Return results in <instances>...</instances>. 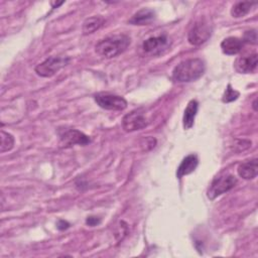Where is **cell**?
Returning a JSON list of instances; mask_svg holds the SVG:
<instances>
[{"mask_svg": "<svg viewBox=\"0 0 258 258\" xmlns=\"http://www.w3.org/2000/svg\"><path fill=\"white\" fill-rule=\"evenodd\" d=\"M234 67L237 72L241 74L253 73L257 68V53H251L240 56L236 59Z\"/></svg>", "mask_w": 258, "mask_h": 258, "instance_id": "obj_10", "label": "cell"}, {"mask_svg": "<svg viewBox=\"0 0 258 258\" xmlns=\"http://www.w3.org/2000/svg\"><path fill=\"white\" fill-rule=\"evenodd\" d=\"M238 174L244 179H253L256 177L258 172V164H257V158H253L250 160H247L245 162H242L238 166Z\"/></svg>", "mask_w": 258, "mask_h": 258, "instance_id": "obj_13", "label": "cell"}, {"mask_svg": "<svg viewBox=\"0 0 258 258\" xmlns=\"http://www.w3.org/2000/svg\"><path fill=\"white\" fill-rule=\"evenodd\" d=\"M70 62L68 56H49L34 69L35 73L43 78H50L54 76L59 70L64 68Z\"/></svg>", "mask_w": 258, "mask_h": 258, "instance_id": "obj_3", "label": "cell"}, {"mask_svg": "<svg viewBox=\"0 0 258 258\" xmlns=\"http://www.w3.org/2000/svg\"><path fill=\"white\" fill-rule=\"evenodd\" d=\"M130 45V37L125 34H118L108 36L100 40L96 46L95 51L103 57L112 58L124 52Z\"/></svg>", "mask_w": 258, "mask_h": 258, "instance_id": "obj_2", "label": "cell"}, {"mask_svg": "<svg viewBox=\"0 0 258 258\" xmlns=\"http://www.w3.org/2000/svg\"><path fill=\"white\" fill-rule=\"evenodd\" d=\"M170 41L166 35L152 36L147 38L142 43V48L145 52L157 55L166 50L169 47Z\"/></svg>", "mask_w": 258, "mask_h": 258, "instance_id": "obj_8", "label": "cell"}, {"mask_svg": "<svg viewBox=\"0 0 258 258\" xmlns=\"http://www.w3.org/2000/svg\"><path fill=\"white\" fill-rule=\"evenodd\" d=\"M198 164H199V159L196 154H189L185 156L180 162L179 166L177 167V170H176L177 178H181L182 176L195 171Z\"/></svg>", "mask_w": 258, "mask_h": 258, "instance_id": "obj_11", "label": "cell"}, {"mask_svg": "<svg viewBox=\"0 0 258 258\" xmlns=\"http://www.w3.org/2000/svg\"><path fill=\"white\" fill-rule=\"evenodd\" d=\"M253 108H254V110H255V111L257 110V109H256V100H255V101H254V103H253Z\"/></svg>", "mask_w": 258, "mask_h": 258, "instance_id": "obj_24", "label": "cell"}, {"mask_svg": "<svg viewBox=\"0 0 258 258\" xmlns=\"http://www.w3.org/2000/svg\"><path fill=\"white\" fill-rule=\"evenodd\" d=\"M236 144H235V147H239L238 151H243L245 149H248L250 146H251V141L249 140H241V139H237L236 140Z\"/></svg>", "mask_w": 258, "mask_h": 258, "instance_id": "obj_21", "label": "cell"}, {"mask_svg": "<svg viewBox=\"0 0 258 258\" xmlns=\"http://www.w3.org/2000/svg\"><path fill=\"white\" fill-rule=\"evenodd\" d=\"M243 45V40L235 36H229L221 42L222 51L228 55H234L239 53L242 50Z\"/></svg>", "mask_w": 258, "mask_h": 258, "instance_id": "obj_12", "label": "cell"}, {"mask_svg": "<svg viewBox=\"0 0 258 258\" xmlns=\"http://www.w3.org/2000/svg\"><path fill=\"white\" fill-rule=\"evenodd\" d=\"M243 42H247V43H251V44H256L257 43V32L255 29H251L248 30L244 33V37H243Z\"/></svg>", "mask_w": 258, "mask_h": 258, "instance_id": "obj_20", "label": "cell"}, {"mask_svg": "<svg viewBox=\"0 0 258 258\" xmlns=\"http://www.w3.org/2000/svg\"><path fill=\"white\" fill-rule=\"evenodd\" d=\"M256 5V2H249V1H243V2H237L233 5L232 9H231V15L235 18H240V17H244L245 15H247L252 6Z\"/></svg>", "mask_w": 258, "mask_h": 258, "instance_id": "obj_17", "label": "cell"}, {"mask_svg": "<svg viewBox=\"0 0 258 258\" xmlns=\"http://www.w3.org/2000/svg\"><path fill=\"white\" fill-rule=\"evenodd\" d=\"M148 119L142 109L133 110L126 114L122 119V127L126 132H133L145 128L148 125Z\"/></svg>", "mask_w": 258, "mask_h": 258, "instance_id": "obj_7", "label": "cell"}, {"mask_svg": "<svg viewBox=\"0 0 258 258\" xmlns=\"http://www.w3.org/2000/svg\"><path fill=\"white\" fill-rule=\"evenodd\" d=\"M0 138H1V143H0V152L1 153L9 151L13 148L14 137L10 133H7V132L1 130Z\"/></svg>", "mask_w": 258, "mask_h": 258, "instance_id": "obj_18", "label": "cell"}, {"mask_svg": "<svg viewBox=\"0 0 258 258\" xmlns=\"http://www.w3.org/2000/svg\"><path fill=\"white\" fill-rule=\"evenodd\" d=\"M212 35V26L205 19L197 21L187 33V40L192 45H201Z\"/></svg>", "mask_w": 258, "mask_h": 258, "instance_id": "obj_5", "label": "cell"}, {"mask_svg": "<svg viewBox=\"0 0 258 258\" xmlns=\"http://www.w3.org/2000/svg\"><path fill=\"white\" fill-rule=\"evenodd\" d=\"M199 109V103L197 100H190L184 110L182 117V125L184 129H190L194 126L195 118Z\"/></svg>", "mask_w": 258, "mask_h": 258, "instance_id": "obj_15", "label": "cell"}, {"mask_svg": "<svg viewBox=\"0 0 258 258\" xmlns=\"http://www.w3.org/2000/svg\"><path fill=\"white\" fill-rule=\"evenodd\" d=\"M237 183V178L230 174L225 173L220 176H217L211 183L207 196L210 200H215L217 197L229 191Z\"/></svg>", "mask_w": 258, "mask_h": 258, "instance_id": "obj_4", "label": "cell"}, {"mask_svg": "<svg viewBox=\"0 0 258 258\" xmlns=\"http://www.w3.org/2000/svg\"><path fill=\"white\" fill-rule=\"evenodd\" d=\"M240 96V93L236 90H234L231 86V84H228L227 86V89L223 95V98H222V101L224 103H230V102H233L235 100L238 99V97Z\"/></svg>", "mask_w": 258, "mask_h": 258, "instance_id": "obj_19", "label": "cell"}, {"mask_svg": "<svg viewBox=\"0 0 258 258\" xmlns=\"http://www.w3.org/2000/svg\"><path fill=\"white\" fill-rule=\"evenodd\" d=\"M95 102L105 110L122 111L127 107V101L118 95L110 93H98L94 97Z\"/></svg>", "mask_w": 258, "mask_h": 258, "instance_id": "obj_6", "label": "cell"}, {"mask_svg": "<svg viewBox=\"0 0 258 258\" xmlns=\"http://www.w3.org/2000/svg\"><path fill=\"white\" fill-rule=\"evenodd\" d=\"M56 227L58 230H66L70 227V224L67 222V221H63V220H59L56 224Z\"/></svg>", "mask_w": 258, "mask_h": 258, "instance_id": "obj_23", "label": "cell"}, {"mask_svg": "<svg viewBox=\"0 0 258 258\" xmlns=\"http://www.w3.org/2000/svg\"><path fill=\"white\" fill-rule=\"evenodd\" d=\"M90 142H91L90 137L77 129H70L66 131L60 137V144L63 147L73 146L75 144L87 145Z\"/></svg>", "mask_w": 258, "mask_h": 258, "instance_id": "obj_9", "label": "cell"}, {"mask_svg": "<svg viewBox=\"0 0 258 258\" xmlns=\"http://www.w3.org/2000/svg\"><path fill=\"white\" fill-rule=\"evenodd\" d=\"M100 222H101V220H100L98 217H93V216L88 217L87 220H86L87 225H89V226H91V227H95V226L99 225Z\"/></svg>", "mask_w": 258, "mask_h": 258, "instance_id": "obj_22", "label": "cell"}, {"mask_svg": "<svg viewBox=\"0 0 258 258\" xmlns=\"http://www.w3.org/2000/svg\"><path fill=\"white\" fill-rule=\"evenodd\" d=\"M155 18V12L149 8H143L137 11L130 19L129 23L133 25H146Z\"/></svg>", "mask_w": 258, "mask_h": 258, "instance_id": "obj_14", "label": "cell"}, {"mask_svg": "<svg viewBox=\"0 0 258 258\" xmlns=\"http://www.w3.org/2000/svg\"><path fill=\"white\" fill-rule=\"evenodd\" d=\"M206 66L201 58H188L180 61L172 71V79L178 83H189L199 80L205 73Z\"/></svg>", "mask_w": 258, "mask_h": 258, "instance_id": "obj_1", "label": "cell"}, {"mask_svg": "<svg viewBox=\"0 0 258 258\" xmlns=\"http://www.w3.org/2000/svg\"><path fill=\"white\" fill-rule=\"evenodd\" d=\"M104 24V18L101 16H92L87 18L82 26V30L83 33L85 35L91 34L93 32H95L96 30H98L102 25Z\"/></svg>", "mask_w": 258, "mask_h": 258, "instance_id": "obj_16", "label": "cell"}]
</instances>
